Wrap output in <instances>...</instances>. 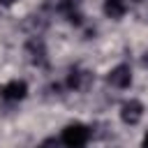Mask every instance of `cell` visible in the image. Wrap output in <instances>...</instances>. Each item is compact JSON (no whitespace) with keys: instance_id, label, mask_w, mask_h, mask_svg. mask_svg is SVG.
Segmentation results:
<instances>
[{"instance_id":"cell-1","label":"cell","mask_w":148,"mask_h":148,"mask_svg":"<svg viewBox=\"0 0 148 148\" xmlns=\"http://www.w3.org/2000/svg\"><path fill=\"white\" fill-rule=\"evenodd\" d=\"M90 139V130L83 125V123H72L62 130V136H60V143L65 148H86Z\"/></svg>"},{"instance_id":"cell-2","label":"cell","mask_w":148,"mask_h":148,"mask_svg":"<svg viewBox=\"0 0 148 148\" xmlns=\"http://www.w3.org/2000/svg\"><path fill=\"white\" fill-rule=\"evenodd\" d=\"M141 116H143V104L139 99H130L120 106V120L125 125H136L141 120Z\"/></svg>"},{"instance_id":"cell-3","label":"cell","mask_w":148,"mask_h":148,"mask_svg":"<svg viewBox=\"0 0 148 148\" xmlns=\"http://www.w3.org/2000/svg\"><path fill=\"white\" fill-rule=\"evenodd\" d=\"M25 92H28V86H25V81H18V79H14L0 88V97L7 102H18L25 97Z\"/></svg>"},{"instance_id":"cell-4","label":"cell","mask_w":148,"mask_h":148,"mask_svg":"<svg viewBox=\"0 0 148 148\" xmlns=\"http://www.w3.org/2000/svg\"><path fill=\"white\" fill-rule=\"evenodd\" d=\"M25 53H28L32 65H46V46H44V42L39 37H32L25 44Z\"/></svg>"},{"instance_id":"cell-5","label":"cell","mask_w":148,"mask_h":148,"mask_svg":"<svg viewBox=\"0 0 148 148\" xmlns=\"http://www.w3.org/2000/svg\"><path fill=\"white\" fill-rule=\"evenodd\" d=\"M109 83L113 86V88H127L130 83H132V72H130V65H118V67H113L111 72H109Z\"/></svg>"},{"instance_id":"cell-6","label":"cell","mask_w":148,"mask_h":148,"mask_svg":"<svg viewBox=\"0 0 148 148\" xmlns=\"http://www.w3.org/2000/svg\"><path fill=\"white\" fill-rule=\"evenodd\" d=\"M90 81H92V74H88L83 69H69V74H67V86L72 90H86L90 86Z\"/></svg>"},{"instance_id":"cell-7","label":"cell","mask_w":148,"mask_h":148,"mask_svg":"<svg viewBox=\"0 0 148 148\" xmlns=\"http://www.w3.org/2000/svg\"><path fill=\"white\" fill-rule=\"evenodd\" d=\"M58 9L67 16V21L69 23H81V12H79V7H76V0H62L60 5H58Z\"/></svg>"},{"instance_id":"cell-8","label":"cell","mask_w":148,"mask_h":148,"mask_svg":"<svg viewBox=\"0 0 148 148\" xmlns=\"http://www.w3.org/2000/svg\"><path fill=\"white\" fill-rule=\"evenodd\" d=\"M127 12V2L125 0H104V14L111 18H120Z\"/></svg>"},{"instance_id":"cell-9","label":"cell","mask_w":148,"mask_h":148,"mask_svg":"<svg viewBox=\"0 0 148 148\" xmlns=\"http://www.w3.org/2000/svg\"><path fill=\"white\" fill-rule=\"evenodd\" d=\"M39 148H60V143H58L56 139H46V141H42Z\"/></svg>"},{"instance_id":"cell-10","label":"cell","mask_w":148,"mask_h":148,"mask_svg":"<svg viewBox=\"0 0 148 148\" xmlns=\"http://www.w3.org/2000/svg\"><path fill=\"white\" fill-rule=\"evenodd\" d=\"M16 0H0V5H5V7H9V5H14Z\"/></svg>"},{"instance_id":"cell-11","label":"cell","mask_w":148,"mask_h":148,"mask_svg":"<svg viewBox=\"0 0 148 148\" xmlns=\"http://www.w3.org/2000/svg\"><path fill=\"white\" fill-rule=\"evenodd\" d=\"M141 148H148V132H146V136H143V143H141Z\"/></svg>"},{"instance_id":"cell-12","label":"cell","mask_w":148,"mask_h":148,"mask_svg":"<svg viewBox=\"0 0 148 148\" xmlns=\"http://www.w3.org/2000/svg\"><path fill=\"white\" fill-rule=\"evenodd\" d=\"M134 2H141V0H134Z\"/></svg>"}]
</instances>
